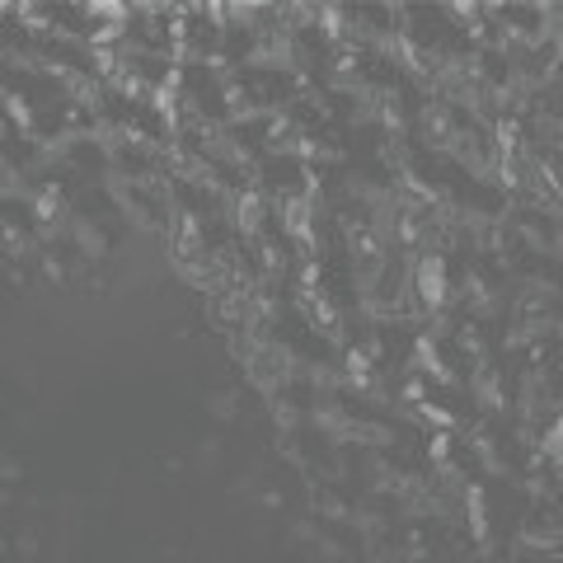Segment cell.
Listing matches in <instances>:
<instances>
[{"label": "cell", "instance_id": "2", "mask_svg": "<svg viewBox=\"0 0 563 563\" xmlns=\"http://www.w3.org/2000/svg\"><path fill=\"white\" fill-rule=\"evenodd\" d=\"M287 231L310 240V202L306 198H287Z\"/></svg>", "mask_w": 563, "mask_h": 563}, {"label": "cell", "instance_id": "1", "mask_svg": "<svg viewBox=\"0 0 563 563\" xmlns=\"http://www.w3.org/2000/svg\"><path fill=\"white\" fill-rule=\"evenodd\" d=\"M418 287H422V296L437 306L442 301V258H422V268H418Z\"/></svg>", "mask_w": 563, "mask_h": 563}, {"label": "cell", "instance_id": "3", "mask_svg": "<svg viewBox=\"0 0 563 563\" xmlns=\"http://www.w3.org/2000/svg\"><path fill=\"white\" fill-rule=\"evenodd\" d=\"M422 413H428V418L437 422V428H451V413H442L437 404H422Z\"/></svg>", "mask_w": 563, "mask_h": 563}]
</instances>
